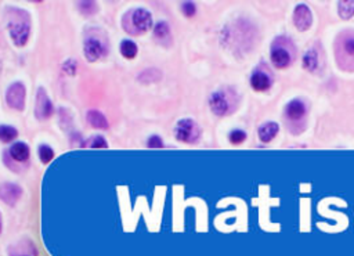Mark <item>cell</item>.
Wrapping results in <instances>:
<instances>
[{
  "instance_id": "484cf974",
  "label": "cell",
  "mask_w": 354,
  "mask_h": 256,
  "mask_svg": "<svg viewBox=\"0 0 354 256\" xmlns=\"http://www.w3.org/2000/svg\"><path fill=\"white\" fill-rule=\"evenodd\" d=\"M181 10H183V14L187 15V17H193L194 14L197 13V6L194 4L193 1H186L181 4Z\"/></svg>"
},
{
  "instance_id": "9c48e42d",
  "label": "cell",
  "mask_w": 354,
  "mask_h": 256,
  "mask_svg": "<svg viewBox=\"0 0 354 256\" xmlns=\"http://www.w3.org/2000/svg\"><path fill=\"white\" fill-rule=\"evenodd\" d=\"M313 22V14L306 4H299L293 11V24L299 31H307Z\"/></svg>"
},
{
  "instance_id": "7402d4cb",
  "label": "cell",
  "mask_w": 354,
  "mask_h": 256,
  "mask_svg": "<svg viewBox=\"0 0 354 256\" xmlns=\"http://www.w3.org/2000/svg\"><path fill=\"white\" fill-rule=\"evenodd\" d=\"M38 154H39V158H40V161H42L43 164H49V162L54 158V151H53V148L49 147V146H45V144L39 147Z\"/></svg>"
},
{
  "instance_id": "8992f818",
  "label": "cell",
  "mask_w": 354,
  "mask_h": 256,
  "mask_svg": "<svg viewBox=\"0 0 354 256\" xmlns=\"http://www.w3.org/2000/svg\"><path fill=\"white\" fill-rule=\"evenodd\" d=\"M54 112L53 102L47 96L46 90L43 87H39L36 93V102H35V115L38 119H47Z\"/></svg>"
},
{
  "instance_id": "5bb4252c",
  "label": "cell",
  "mask_w": 354,
  "mask_h": 256,
  "mask_svg": "<svg viewBox=\"0 0 354 256\" xmlns=\"http://www.w3.org/2000/svg\"><path fill=\"white\" fill-rule=\"evenodd\" d=\"M278 126L276 122H267V123H263L260 128H259V139L264 143H269L271 141L278 133Z\"/></svg>"
},
{
  "instance_id": "6da1fadb",
  "label": "cell",
  "mask_w": 354,
  "mask_h": 256,
  "mask_svg": "<svg viewBox=\"0 0 354 256\" xmlns=\"http://www.w3.org/2000/svg\"><path fill=\"white\" fill-rule=\"evenodd\" d=\"M7 28L15 46H25L31 35L29 14L22 8H10L7 13Z\"/></svg>"
},
{
  "instance_id": "cb8c5ba5",
  "label": "cell",
  "mask_w": 354,
  "mask_h": 256,
  "mask_svg": "<svg viewBox=\"0 0 354 256\" xmlns=\"http://www.w3.org/2000/svg\"><path fill=\"white\" fill-rule=\"evenodd\" d=\"M228 139H230L232 144H241L246 139V133H245L244 130H241V129H235V130H232L231 133H230Z\"/></svg>"
},
{
  "instance_id": "e0dca14e",
  "label": "cell",
  "mask_w": 354,
  "mask_h": 256,
  "mask_svg": "<svg viewBox=\"0 0 354 256\" xmlns=\"http://www.w3.org/2000/svg\"><path fill=\"white\" fill-rule=\"evenodd\" d=\"M303 67L304 70H307L309 72L316 71V68L318 67V54L314 49H310L304 53L303 56Z\"/></svg>"
},
{
  "instance_id": "9a60e30c",
  "label": "cell",
  "mask_w": 354,
  "mask_h": 256,
  "mask_svg": "<svg viewBox=\"0 0 354 256\" xmlns=\"http://www.w3.org/2000/svg\"><path fill=\"white\" fill-rule=\"evenodd\" d=\"M87 122L90 123L93 128L96 129H108L110 125H108V121L107 118L100 112V111H96V109H91L87 112Z\"/></svg>"
},
{
  "instance_id": "52a82bcc",
  "label": "cell",
  "mask_w": 354,
  "mask_h": 256,
  "mask_svg": "<svg viewBox=\"0 0 354 256\" xmlns=\"http://www.w3.org/2000/svg\"><path fill=\"white\" fill-rule=\"evenodd\" d=\"M83 51L86 58L90 63H94L97 60H100L104 56V53H105L103 40L96 38V36H87L83 43Z\"/></svg>"
},
{
  "instance_id": "3957f363",
  "label": "cell",
  "mask_w": 354,
  "mask_h": 256,
  "mask_svg": "<svg viewBox=\"0 0 354 256\" xmlns=\"http://www.w3.org/2000/svg\"><path fill=\"white\" fill-rule=\"evenodd\" d=\"M201 129L197 122H194L190 118H184L177 122L174 128V136L176 139L184 143H195L200 139Z\"/></svg>"
},
{
  "instance_id": "7c38bea8",
  "label": "cell",
  "mask_w": 354,
  "mask_h": 256,
  "mask_svg": "<svg viewBox=\"0 0 354 256\" xmlns=\"http://www.w3.org/2000/svg\"><path fill=\"white\" fill-rule=\"evenodd\" d=\"M271 85H273V79L264 71L256 70L252 74L251 86L253 90H256V91H266V90L270 89Z\"/></svg>"
},
{
  "instance_id": "d6986e66",
  "label": "cell",
  "mask_w": 354,
  "mask_h": 256,
  "mask_svg": "<svg viewBox=\"0 0 354 256\" xmlns=\"http://www.w3.org/2000/svg\"><path fill=\"white\" fill-rule=\"evenodd\" d=\"M338 11L343 19L352 18L354 15V0H345L338 3Z\"/></svg>"
},
{
  "instance_id": "d4e9b609",
  "label": "cell",
  "mask_w": 354,
  "mask_h": 256,
  "mask_svg": "<svg viewBox=\"0 0 354 256\" xmlns=\"http://www.w3.org/2000/svg\"><path fill=\"white\" fill-rule=\"evenodd\" d=\"M89 141V147H94V148H107L108 147V144H107V141H105V139H104L103 136H94V137H91Z\"/></svg>"
},
{
  "instance_id": "2e32d148",
  "label": "cell",
  "mask_w": 354,
  "mask_h": 256,
  "mask_svg": "<svg viewBox=\"0 0 354 256\" xmlns=\"http://www.w3.org/2000/svg\"><path fill=\"white\" fill-rule=\"evenodd\" d=\"M10 154L15 161L19 162H24L29 158V147L26 146L25 143L18 141V143H14L11 148H10Z\"/></svg>"
},
{
  "instance_id": "4316f807",
  "label": "cell",
  "mask_w": 354,
  "mask_h": 256,
  "mask_svg": "<svg viewBox=\"0 0 354 256\" xmlns=\"http://www.w3.org/2000/svg\"><path fill=\"white\" fill-rule=\"evenodd\" d=\"M147 146H148L149 148H159L163 146V143H162V139L159 136H151L148 139Z\"/></svg>"
},
{
  "instance_id": "83f0119b",
  "label": "cell",
  "mask_w": 354,
  "mask_h": 256,
  "mask_svg": "<svg viewBox=\"0 0 354 256\" xmlns=\"http://www.w3.org/2000/svg\"><path fill=\"white\" fill-rule=\"evenodd\" d=\"M0 231H1V223H0Z\"/></svg>"
},
{
  "instance_id": "f1b7e54d",
  "label": "cell",
  "mask_w": 354,
  "mask_h": 256,
  "mask_svg": "<svg viewBox=\"0 0 354 256\" xmlns=\"http://www.w3.org/2000/svg\"><path fill=\"white\" fill-rule=\"evenodd\" d=\"M24 256H29V255H24Z\"/></svg>"
},
{
  "instance_id": "5b68a950",
  "label": "cell",
  "mask_w": 354,
  "mask_h": 256,
  "mask_svg": "<svg viewBox=\"0 0 354 256\" xmlns=\"http://www.w3.org/2000/svg\"><path fill=\"white\" fill-rule=\"evenodd\" d=\"M6 102L10 108L22 111L25 107V86L21 82H14L6 91Z\"/></svg>"
},
{
  "instance_id": "7a4b0ae2",
  "label": "cell",
  "mask_w": 354,
  "mask_h": 256,
  "mask_svg": "<svg viewBox=\"0 0 354 256\" xmlns=\"http://www.w3.org/2000/svg\"><path fill=\"white\" fill-rule=\"evenodd\" d=\"M335 56L342 70L354 71V31L348 29L338 36Z\"/></svg>"
},
{
  "instance_id": "ffe728a7",
  "label": "cell",
  "mask_w": 354,
  "mask_h": 256,
  "mask_svg": "<svg viewBox=\"0 0 354 256\" xmlns=\"http://www.w3.org/2000/svg\"><path fill=\"white\" fill-rule=\"evenodd\" d=\"M18 136L17 129L10 126V125H0V141L3 143H10L14 141Z\"/></svg>"
},
{
  "instance_id": "4fadbf2b",
  "label": "cell",
  "mask_w": 354,
  "mask_h": 256,
  "mask_svg": "<svg viewBox=\"0 0 354 256\" xmlns=\"http://www.w3.org/2000/svg\"><path fill=\"white\" fill-rule=\"evenodd\" d=\"M306 111H307L306 104H304L302 100L295 98V100L288 102L285 112H286V116L289 118L290 121H300V119H303L304 115H306Z\"/></svg>"
},
{
  "instance_id": "603a6c76",
  "label": "cell",
  "mask_w": 354,
  "mask_h": 256,
  "mask_svg": "<svg viewBox=\"0 0 354 256\" xmlns=\"http://www.w3.org/2000/svg\"><path fill=\"white\" fill-rule=\"evenodd\" d=\"M79 7H80V11L83 14H87V15H93L98 10L97 3H94V1H80Z\"/></svg>"
},
{
  "instance_id": "277c9868",
  "label": "cell",
  "mask_w": 354,
  "mask_h": 256,
  "mask_svg": "<svg viewBox=\"0 0 354 256\" xmlns=\"http://www.w3.org/2000/svg\"><path fill=\"white\" fill-rule=\"evenodd\" d=\"M128 17L130 18V28L126 32L144 33L152 26V15L145 8H136L128 14Z\"/></svg>"
},
{
  "instance_id": "30bf717a",
  "label": "cell",
  "mask_w": 354,
  "mask_h": 256,
  "mask_svg": "<svg viewBox=\"0 0 354 256\" xmlns=\"http://www.w3.org/2000/svg\"><path fill=\"white\" fill-rule=\"evenodd\" d=\"M209 105L216 115H225L230 111V101L224 91H214L209 98Z\"/></svg>"
},
{
  "instance_id": "ba28073f",
  "label": "cell",
  "mask_w": 354,
  "mask_h": 256,
  "mask_svg": "<svg viewBox=\"0 0 354 256\" xmlns=\"http://www.w3.org/2000/svg\"><path fill=\"white\" fill-rule=\"evenodd\" d=\"M270 58L273 64L276 65L277 68H281V70H283V68H286V67L290 64L292 54H290V51L288 50L285 46L280 45V42L276 40V43L271 47Z\"/></svg>"
},
{
  "instance_id": "44dd1931",
  "label": "cell",
  "mask_w": 354,
  "mask_h": 256,
  "mask_svg": "<svg viewBox=\"0 0 354 256\" xmlns=\"http://www.w3.org/2000/svg\"><path fill=\"white\" fill-rule=\"evenodd\" d=\"M137 45H136L133 40H122L121 43V53L125 58H135L137 56Z\"/></svg>"
},
{
  "instance_id": "8fae6325",
  "label": "cell",
  "mask_w": 354,
  "mask_h": 256,
  "mask_svg": "<svg viewBox=\"0 0 354 256\" xmlns=\"http://www.w3.org/2000/svg\"><path fill=\"white\" fill-rule=\"evenodd\" d=\"M22 190L21 187L14 183H4L0 186V199L8 205H14L21 197Z\"/></svg>"
},
{
  "instance_id": "ac0fdd59",
  "label": "cell",
  "mask_w": 354,
  "mask_h": 256,
  "mask_svg": "<svg viewBox=\"0 0 354 256\" xmlns=\"http://www.w3.org/2000/svg\"><path fill=\"white\" fill-rule=\"evenodd\" d=\"M154 35L159 42H170V39H172V36H170V28L163 21L159 22V24H156L154 29Z\"/></svg>"
}]
</instances>
